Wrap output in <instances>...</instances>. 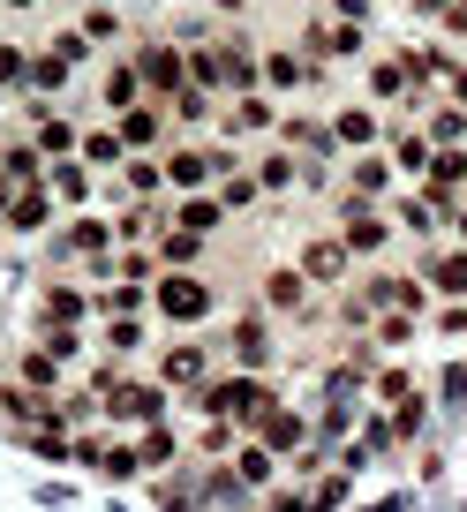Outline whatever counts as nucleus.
Instances as JSON below:
<instances>
[{"label": "nucleus", "mask_w": 467, "mask_h": 512, "mask_svg": "<svg viewBox=\"0 0 467 512\" xmlns=\"http://www.w3.org/2000/svg\"><path fill=\"white\" fill-rule=\"evenodd\" d=\"M159 189H166V166H159V159H144V151H129V159H121V196L151 204Z\"/></svg>", "instance_id": "dca6fc26"}, {"label": "nucleus", "mask_w": 467, "mask_h": 512, "mask_svg": "<svg viewBox=\"0 0 467 512\" xmlns=\"http://www.w3.org/2000/svg\"><path fill=\"white\" fill-rule=\"evenodd\" d=\"M136 452H144V467H166L174 460V430H166V422H144V445Z\"/></svg>", "instance_id": "f704fd0d"}, {"label": "nucleus", "mask_w": 467, "mask_h": 512, "mask_svg": "<svg viewBox=\"0 0 467 512\" xmlns=\"http://www.w3.org/2000/svg\"><path fill=\"white\" fill-rule=\"evenodd\" d=\"M452 98H460V106H467V68H452Z\"/></svg>", "instance_id": "09e8293b"}, {"label": "nucleus", "mask_w": 467, "mask_h": 512, "mask_svg": "<svg viewBox=\"0 0 467 512\" xmlns=\"http://www.w3.org/2000/svg\"><path fill=\"white\" fill-rule=\"evenodd\" d=\"M8 8H38V0H8Z\"/></svg>", "instance_id": "8fccbe9b"}, {"label": "nucleus", "mask_w": 467, "mask_h": 512, "mask_svg": "<svg viewBox=\"0 0 467 512\" xmlns=\"http://www.w3.org/2000/svg\"><path fill=\"white\" fill-rule=\"evenodd\" d=\"M332 144H362V151H370L377 144V113L370 106H339L332 113Z\"/></svg>", "instance_id": "5701e85b"}, {"label": "nucleus", "mask_w": 467, "mask_h": 512, "mask_svg": "<svg viewBox=\"0 0 467 512\" xmlns=\"http://www.w3.org/2000/svg\"><path fill=\"white\" fill-rule=\"evenodd\" d=\"M445 8H452V0H415V16H445Z\"/></svg>", "instance_id": "de8ad7c7"}, {"label": "nucleus", "mask_w": 467, "mask_h": 512, "mask_svg": "<svg viewBox=\"0 0 467 512\" xmlns=\"http://www.w3.org/2000/svg\"><path fill=\"white\" fill-rule=\"evenodd\" d=\"M460 8H467V0H460Z\"/></svg>", "instance_id": "864d4df0"}, {"label": "nucleus", "mask_w": 467, "mask_h": 512, "mask_svg": "<svg viewBox=\"0 0 467 512\" xmlns=\"http://www.w3.org/2000/svg\"><path fill=\"white\" fill-rule=\"evenodd\" d=\"M204 452H234V422H204V437H196Z\"/></svg>", "instance_id": "79ce46f5"}, {"label": "nucleus", "mask_w": 467, "mask_h": 512, "mask_svg": "<svg viewBox=\"0 0 467 512\" xmlns=\"http://www.w3.org/2000/svg\"><path fill=\"white\" fill-rule=\"evenodd\" d=\"M339 241H347V256H377L392 241V219H377L362 196H347V219H339Z\"/></svg>", "instance_id": "423d86ee"}, {"label": "nucleus", "mask_w": 467, "mask_h": 512, "mask_svg": "<svg viewBox=\"0 0 467 512\" xmlns=\"http://www.w3.org/2000/svg\"><path fill=\"white\" fill-rule=\"evenodd\" d=\"M91 294H83V287H68V279H53V287H46V317L53 324H83V317H91Z\"/></svg>", "instance_id": "412c9836"}, {"label": "nucleus", "mask_w": 467, "mask_h": 512, "mask_svg": "<svg viewBox=\"0 0 467 512\" xmlns=\"http://www.w3.org/2000/svg\"><path fill=\"white\" fill-rule=\"evenodd\" d=\"M16 369H23V384H31V392H53V384H61V354H46V347H31Z\"/></svg>", "instance_id": "c756f323"}, {"label": "nucleus", "mask_w": 467, "mask_h": 512, "mask_svg": "<svg viewBox=\"0 0 467 512\" xmlns=\"http://www.w3.org/2000/svg\"><path fill=\"white\" fill-rule=\"evenodd\" d=\"M0 91H31V53L0 46Z\"/></svg>", "instance_id": "473e14b6"}, {"label": "nucleus", "mask_w": 467, "mask_h": 512, "mask_svg": "<svg viewBox=\"0 0 467 512\" xmlns=\"http://www.w3.org/2000/svg\"><path fill=\"white\" fill-rule=\"evenodd\" d=\"M302 437H309V430H302V415H287L279 400L257 415V445H272L279 460H294V452H302Z\"/></svg>", "instance_id": "1a4fd4ad"}, {"label": "nucleus", "mask_w": 467, "mask_h": 512, "mask_svg": "<svg viewBox=\"0 0 467 512\" xmlns=\"http://www.w3.org/2000/svg\"><path fill=\"white\" fill-rule=\"evenodd\" d=\"M377 339H385V347H407V339H415V317H407V309H392V317L377 324Z\"/></svg>", "instance_id": "a19ab883"}, {"label": "nucleus", "mask_w": 467, "mask_h": 512, "mask_svg": "<svg viewBox=\"0 0 467 512\" xmlns=\"http://www.w3.org/2000/svg\"><path fill=\"white\" fill-rule=\"evenodd\" d=\"M370 392H377V400H407V392H415V377L392 362V369H377V377H370Z\"/></svg>", "instance_id": "4c0bfd02"}, {"label": "nucleus", "mask_w": 467, "mask_h": 512, "mask_svg": "<svg viewBox=\"0 0 467 512\" xmlns=\"http://www.w3.org/2000/svg\"><path fill=\"white\" fill-rule=\"evenodd\" d=\"M422 430H430V407H422L415 392H407V400H400V415H392V437H422Z\"/></svg>", "instance_id": "e433bc0d"}, {"label": "nucleus", "mask_w": 467, "mask_h": 512, "mask_svg": "<svg viewBox=\"0 0 467 512\" xmlns=\"http://www.w3.org/2000/svg\"><path fill=\"white\" fill-rule=\"evenodd\" d=\"M385 189H392V166L377 159V151H362V159H355V189H347V196H362V204H370V196H385Z\"/></svg>", "instance_id": "cd10ccee"}, {"label": "nucleus", "mask_w": 467, "mask_h": 512, "mask_svg": "<svg viewBox=\"0 0 467 512\" xmlns=\"http://www.w3.org/2000/svg\"><path fill=\"white\" fill-rule=\"evenodd\" d=\"M38 181H46V189H53V204H91V166H83V159H46V174H38Z\"/></svg>", "instance_id": "6e6552de"}, {"label": "nucleus", "mask_w": 467, "mask_h": 512, "mask_svg": "<svg viewBox=\"0 0 467 512\" xmlns=\"http://www.w3.org/2000/svg\"><path fill=\"white\" fill-rule=\"evenodd\" d=\"M151 309H159L166 324H204L211 309H219V294H211V279H196V272H159L151 279Z\"/></svg>", "instance_id": "f257e3e1"}, {"label": "nucleus", "mask_w": 467, "mask_h": 512, "mask_svg": "<svg viewBox=\"0 0 467 512\" xmlns=\"http://www.w3.org/2000/svg\"><path fill=\"white\" fill-rule=\"evenodd\" d=\"M136 76H144L151 98H174L181 83H189V76H181V46H174V38H144V46H136Z\"/></svg>", "instance_id": "f03ea898"}, {"label": "nucleus", "mask_w": 467, "mask_h": 512, "mask_svg": "<svg viewBox=\"0 0 467 512\" xmlns=\"http://www.w3.org/2000/svg\"><path fill=\"white\" fill-rule=\"evenodd\" d=\"M219 8H242V0H219Z\"/></svg>", "instance_id": "603ef678"}, {"label": "nucleus", "mask_w": 467, "mask_h": 512, "mask_svg": "<svg viewBox=\"0 0 467 512\" xmlns=\"http://www.w3.org/2000/svg\"><path fill=\"white\" fill-rule=\"evenodd\" d=\"M98 91H106V106H113V113H129V106H144V76H136V61H113V68H106V83H98Z\"/></svg>", "instance_id": "6ab92c4d"}, {"label": "nucleus", "mask_w": 467, "mask_h": 512, "mask_svg": "<svg viewBox=\"0 0 467 512\" xmlns=\"http://www.w3.org/2000/svg\"><path fill=\"white\" fill-rule=\"evenodd\" d=\"M257 196H264V189H257V181H249V174H234V166H226V174H219V204H226V211H249V204H257Z\"/></svg>", "instance_id": "7c9ffc66"}, {"label": "nucleus", "mask_w": 467, "mask_h": 512, "mask_svg": "<svg viewBox=\"0 0 467 512\" xmlns=\"http://www.w3.org/2000/svg\"><path fill=\"white\" fill-rule=\"evenodd\" d=\"M121 31V16H113V8H91V16H83V38H113Z\"/></svg>", "instance_id": "37998d69"}, {"label": "nucleus", "mask_w": 467, "mask_h": 512, "mask_svg": "<svg viewBox=\"0 0 467 512\" xmlns=\"http://www.w3.org/2000/svg\"><path fill=\"white\" fill-rule=\"evenodd\" d=\"M347 490H355L347 475H324V482H317V497H309V512H339V505H347Z\"/></svg>", "instance_id": "ea45409f"}, {"label": "nucleus", "mask_w": 467, "mask_h": 512, "mask_svg": "<svg viewBox=\"0 0 467 512\" xmlns=\"http://www.w3.org/2000/svg\"><path fill=\"white\" fill-rule=\"evenodd\" d=\"M422 287H437V294H445V302H467V249L422 256Z\"/></svg>", "instance_id": "9d476101"}, {"label": "nucleus", "mask_w": 467, "mask_h": 512, "mask_svg": "<svg viewBox=\"0 0 467 512\" xmlns=\"http://www.w3.org/2000/svg\"><path fill=\"white\" fill-rule=\"evenodd\" d=\"M272 512H309V505H302V490H287V497H272Z\"/></svg>", "instance_id": "49530a36"}, {"label": "nucleus", "mask_w": 467, "mask_h": 512, "mask_svg": "<svg viewBox=\"0 0 467 512\" xmlns=\"http://www.w3.org/2000/svg\"><path fill=\"white\" fill-rule=\"evenodd\" d=\"M0 226H8V234H46V226H53V189H46V181H31V189H8V204H0Z\"/></svg>", "instance_id": "20e7f679"}, {"label": "nucleus", "mask_w": 467, "mask_h": 512, "mask_svg": "<svg viewBox=\"0 0 467 512\" xmlns=\"http://www.w3.org/2000/svg\"><path fill=\"white\" fill-rule=\"evenodd\" d=\"M257 76L272 83V91H302L309 76H317V68L302 61V53H287V46H272V53H257Z\"/></svg>", "instance_id": "ddd939ff"}, {"label": "nucleus", "mask_w": 467, "mask_h": 512, "mask_svg": "<svg viewBox=\"0 0 467 512\" xmlns=\"http://www.w3.org/2000/svg\"><path fill=\"white\" fill-rule=\"evenodd\" d=\"M234 475H242V490H272V475H279V452L272 445H234Z\"/></svg>", "instance_id": "2eb2a0df"}, {"label": "nucleus", "mask_w": 467, "mask_h": 512, "mask_svg": "<svg viewBox=\"0 0 467 512\" xmlns=\"http://www.w3.org/2000/svg\"><path fill=\"white\" fill-rule=\"evenodd\" d=\"M264 302H272L279 317H294V309L309 302V279L302 272H272V279H264Z\"/></svg>", "instance_id": "bb28decb"}, {"label": "nucleus", "mask_w": 467, "mask_h": 512, "mask_svg": "<svg viewBox=\"0 0 467 512\" xmlns=\"http://www.w3.org/2000/svg\"><path fill=\"white\" fill-rule=\"evenodd\" d=\"M159 512H204V490H189V482H159Z\"/></svg>", "instance_id": "c9c22d12"}, {"label": "nucleus", "mask_w": 467, "mask_h": 512, "mask_svg": "<svg viewBox=\"0 0 467 512\" xmlns=\"http://www.w3.org/2000/svg\"><path fill=\"white\" fill-rule=\"evenodd\" d=\"M0 174H8V189H31V181L46 174V151L38 144H8L0 151Z\"/></svg>", "instance_id": "b1692460"}, {"label": "nucleus", "mask_w": 467, "mask_h": 512, "mask_svg": "<svg viewBox=\"0 0 467 512\" xmlns=\"http://www.w3.org/2000/svg\"><path fill=\"white\" fill-rule=\"evenodd\" d=\"M302 279H339L347 272V241L339 234H324V241H302V264H294Z\"/></svg>", "instance_id": "4468645a"}, {"label": "nucleus", "mask_w": 467, "mask_h": 512, "mask_svg": "<svg viewBox=\"0 0 467 512\" xmlns=\"http://www.w3.org/2000/svg\"><path fill=\"white\" fill-rule=\"evenodd\" d=\"M98 467H106V482H136V475H144V452H136V445H106Z\"/></svg>", "instance_id": "2f4dec72"}, {"label": "nucleus", "mask_w": 467, "mask_h": 512, "mask_svg": "<svg viewBox=\"0 0 467 512\" xmlns=\"http://www.w3.org/2000/svg\"><path fill=\"white\" fill-rule=\"evenodd\" d=\"M234 354H242V369H272V332H264V317L234 324Z\"/></svg>", "instance_id": "aec40b11"}, {"label": "nucleus", "mask_w": 467, "mask_h": 512, "mask_svg": "<svg viewBox=\"0 0 467 512\" xmlns=\"http://www.w3.org/2000/svg\"><path fill=\"white\" fill-rule=\"evenodd\" d=\"M370 91H377V98H407L415 83H407V68H400V61H377V68H370Z\"/></svg>", "instance_id": "72a5a7b5"}, {"label": "nucleus", "mask_w": 467, "mask_h": 512, "mask_svg": "<svg viewBox=\"0 0 467 512\" xmlns=\"http://www.w3.org/2000/svg\"><path fill=\"white\" fill-rule=\"evenodd\" d=\"M113 128H121V151H151L166 136V106H159V98H144V106H129Z\"/></svg>", "instance_id": "0eeeda50"}, {"label": "nucleus", "mask_w": 467, "mask_h": 512, "mask_svg": "<svg viewBox=\"0 0 467 512\" xmlns=\"http://www.w3.org/2000/svg\"><path fill=\"white\" fill-rule=\"evenodd\" d=\"M159 407H166V384L113 377V392H106V415H113V422H159Z\"/></svg>", "instance_id": "39448f33"}, {"label": "nucleus", "mask_w": 467, "mask_h": 512, "mask_svg": "<svg viewBox=\"0 0 467 512\" xmlns=\"http://www.w3.org/2000/svg\"><path fill=\"white\" fill-rule=\"evenodd\" d=\"M159 384L166 392H204L211 384V354L196 347V339H174V347L159 354Z\"/></svg>", "instance_id": "7ed1b4c3"}, {"label": "nucleus", "mask_w": 467, "mask_h": 512, "mask_svg": "<svg viewBox=\"0 0 467 512\" xmlns=\"http://www.w3.org/2000/svg\"><path fill=\"white\" fill-rule=\"evenodd\" d=\"M204 241H211V234L166 226V234H159V272H196V264H204Z\"/></svg>", "instance_id": "f8f14e48"}, {"label": "nucleus", "mask_w": 467, "mask_h": 512, "mask_svg": "<svg viewBox=\"0 0 467 512\" xmlns=\"http://www.w3.org/2000/svg\"><path fill=\"white\" fill-rule=\"evenodd\" d=\"M460 241H467V211H460Z\"/></svg>", "instance_id": "3c124183"}, {"label": "nucleus", "mask_w": 467, "mask_h": 512, "mask_svg": "<svg viewBox=\"0 0 467 512\" xmlns=\"http://www.w3.org/2000/svg\"><path fill=\"white\" fill-rule=\"evenodd\" d=\"M445 400H452V407H467V362H452V369H445Z\"/></svg>", "instance_id": "c03bdc74"}, {"label": "nucleus", "mask_w": 467, "mask_h": 512, "mask_svg": "<svg viewBox=\"0 0 467 512\" xmlns=\"http://www.w3.org/2000/svg\"><path fill=\"white\" fill-rule=\"evenodd\" d=\"M249 181H257V189H272V196H279V189H302V151H272Z\"/></svg>", "instance_id": "393cba45"}, {"label": "nucleus", "mask_w": 467, "mask_h": 512, "mask_svg": "<svg viewBox=\"0 0 467 512\" xmlns=\"http://www.w3.org/2000/svg\"><path fill=\"white\" fill-rule=\"evenodd\" d=\"M219 219H226V204H219V196H204V189L181 196V211H174V226H189V234H219Z\"/></svg>", "instance_id": "a878e982"}, {"label": "nucleus", "mask_w": 467, "mask_h": 512, "mask_svg": "<svg viewBox=\"0 0 467 512\" xmlns=\"http://www.w3.org/2000/svg\"><path fill=\"white\" fill-rule=\"evenodd\" d=\"M76 159L91 166V174H106V166H121V159H129V151H121V128H91V136H83V144H76Z\"/></svg>", "instance_id": "4be33fe9"}, {"label": "nucleus", "mask_w": 467, "mask_h": 512, "mask_svg": "<svg viewBox=\"0 0 467 512\" xmlns=\"http://www.w3.org/2000/svg\"><path fill=\"white\" fill-rule=\"evenodd\" d=\"M332 8H339L347 23H370V0H332Z\"/></svg>", "instance_id": "a18cd8bd"}, {"label": "nucleus", "mask_w": 467, "mask_h": 512, "mask_svg": "<svg viewBox=\"0 0 467 512\" xmlns=\"http://www.w3.org/2000/svg\"><path fill=\"white\" fill-rule=\"evenodd\" d=\"M136 347H144V317L113 309V317H106V354H136Z\"/></svg>", "instance_id": "c85d7f7f"}, {"label": "nucleus", "mask_w": 467, "mask_h": 512, "mask_svg": "<svg viewBox=\"0 0 467 512\" xmlns=\"http://www.w3.org/2000/svg\"><path fill=\"white\" fill-rule=\"evenodd\" d=\"M272 121H279V113H272V98H264V91H242V98H234V113H226L219 128H234V136H264Z\"/></svg>", "instance_id": "a211bd4d"}, {"label": "nucleus", "mask_w": 467, "mask_h": 512, "mask_svg": "<svg viewBox=\"0 0 467 512\" xmlns=\"http://www.w3.org/2000/svg\"><path fill=\"white\" fill-rule=\"evenodd\" d=\"M166 189H181V196L211 189V151H189V144H174V151H166Z\"/></svg>", "instance_id": "9b49d317"}, {"label": "nucleus", "mask_w": 467, "mask_h": 512, "mask_svg": "<svg viewBox=\"0 0 467 512\" xmlns=\"http://www.w3.org/2000/svg\"><path fill=\"white\" fill-rule=\"evenodd\" d=\"M460 136H467V113H460V106L430 113V144H460Z\"/></svg>", "instance_id": "58836bf2"}, {"label": "nucleus", "mask_w": 467, "mask_h": 512, "mask_svg": "<svg viewBox=\"0 0 467 512\" xmlns=\"http://www.w3.org/2000/svg\"><path fill=\"white\" fill-rule=\"evenodd\" d=\"M31 144L46 151V159H76L83 136H76V121H61V113H38V121H31Z\"/></svg>", "instance_id": "f3484780"}]
</instances>
